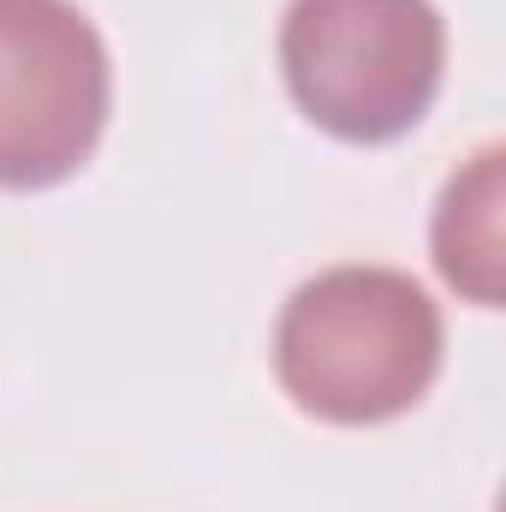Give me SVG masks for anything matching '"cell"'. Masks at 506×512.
<instances>
[{
	"mask_svg": "<svg viewBox=\"0 0 506 512\" xmlns=\"http://www.w3.org/2000/svg\"><path fill=\"white\" fill-rule=\"evenodd\" d=\"M114 108L102 30L72 0H0V191L72 179Z\"/></svg>",
	"mask_w": 506,
	"mask_h": 512,
	"instance_id": "3",
	"label": "cell"
},
{
	"mask_svg": "<svg viewBox=\"0 0 506 512\" xmlns=\"http://www.w3.org/2000/svg\"><path fill=\"white\" fill-rule=\"evenodd\" d=\"M280 72L310 126L340 143H393L435 108L447 24L435 0H292Z\"/></svg>",
	"mask_w": 506,
	"mask_h": 512,
	"instance_id": "2",
	"label": "cell"
},
{
	"mask_svg": "<svg viewBox=\"0 0 506 512\" xmlns=\"http://www.w3.org/2000/svg\"><path fill=\"white\" fill-rule=\"evenodd\" d=\"M441 310L399 268H322L274 328V376L304 417L370 429L405 417L441 376Z\"/></svg>",
	"mask_w": 506,
	"mask_h": 512,
	"instance_id": "1",
	"label": "cell"
},
{
	"mask_svg": "<svg viewBox=\"0 0 506 512\" xmlns=\"http://www.w3.org/2000/svg\"><path fill=\"white\" fill-rule=\"evenodd\" d=\"M501 161V143H483L447 179L435 209V268L483 310L501 304Z\"/></svg>",
	"mask_w": 506,
	"mask_h": 512,
	"instance_id": "4",
	"label": "cell"
}]
</instances>
